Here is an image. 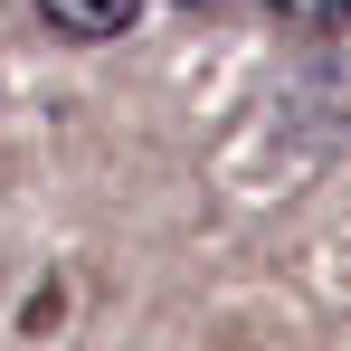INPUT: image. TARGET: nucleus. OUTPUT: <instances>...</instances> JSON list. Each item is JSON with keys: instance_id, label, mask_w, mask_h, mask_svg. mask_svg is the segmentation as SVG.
Returning <instances> with one entry per match:
<instances>
[{"instance_id": "obj_1", "label": "nucleus", "mask_w": 351, "mask_h": 351, "mask_svg": "<svg viewBox=\"0 0 351 351\" xmlns=\"http://www.w3.org/2000/svg\"><path fill=\"white\" fill-rule=\"evenodd\" d=\"M38 10H48V19H58L66 38H123V29H133V10H143V0H38Z\"/></svg>"}, {"instance_id": "obj_2", "label": "nucleus", "mask_w": 351, "mask_h": 351, "mask_svg": "<svg viewBox=\"0 0 351 351\" xmlns=\"http://www.w3.org/2000/svg\"><path fill=\"white\" fill-rule=\"evenodd\" d=\"M285 19H304V29H332V19H351V0H276Z\"/></svg>"}]
</instances>
